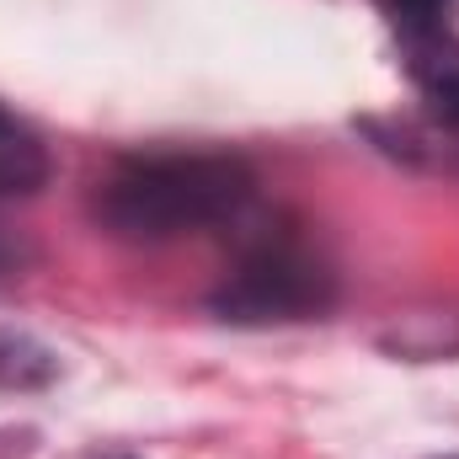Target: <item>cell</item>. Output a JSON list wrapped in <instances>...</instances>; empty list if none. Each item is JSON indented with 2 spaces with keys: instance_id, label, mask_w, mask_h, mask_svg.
<instances>
[{
  "instance_id": "cell-1",
  "label": "cell",
  "mask_w": 459,
  "mask_h": 459,
  "mask_svg": "<svg viewBox=\"0 0 459 459\" xmlns=\"http://www.w3.org/2000/svg\"><path fill=\"white\" fill-rule=\"evenodd\" d=\"M251 171L230 155H139L97 187V214L123 240H177L240 214Z\"/></svg>"
},
{
  "instance_id": "cell-2",
  "label": "cell",
  "mask_w": 459,
  "mask_h": 459,
  "mask_svg": "<svg viewBox=\"0 0 459 459\" xmlns=\"http://www.w3.org/2000/svg\"><path fill=\"white\" fill-rule=\"evenodd\" d=\"M326 294L332 283L305 251H294L289 240H267L225 273L214 310L225 321H294V316L321 310Z\"/></svg>"
},
{
  "instance_id": "cell-3",
  "label": "cell",
  "mask_w": 459,
  "mask_h": 459,
  "mask_svg": "<svg viewBox=\"0 0 459 459\" xmlns=\"http://www.w3.org/2000/svg\"><path fill=\"white\" fill-rule=\"evenodd\" d=\"M401 27H406L401 43H406V70L417 91L438 117L459 123V38L438 22H401Z\"/></svg>"
},
{
  "instance_id": "cell-4",
  "label": "cell",
  "mask_w": 459,
  "mask_h": 459,
  "mask_svg": "<svg viewBox=\"0 0 459 459\" xmlns=\"http://www.w3.org/2000/svg\"><path fill=\"white\" fill-rule=\"evenodd\" d=\"M48 182V150L16 113L0 108V198L38 193Z\"/></svg>"
},
{
  "instance_id": "cell-5",
  "label": "cell",
  "mask_w": 459,
  "mask_h": 459,
  "mask_svg": "<svg viewBox=\"0 0 459 459\" xmlns=\"http://www.w3.org/2000/svg\"><path fill=\"white\" fill-rule=\"evenodd\" d=\"M395 11H401V22H438L444 0H395Z\"/></svg>"
}]
</instances>
